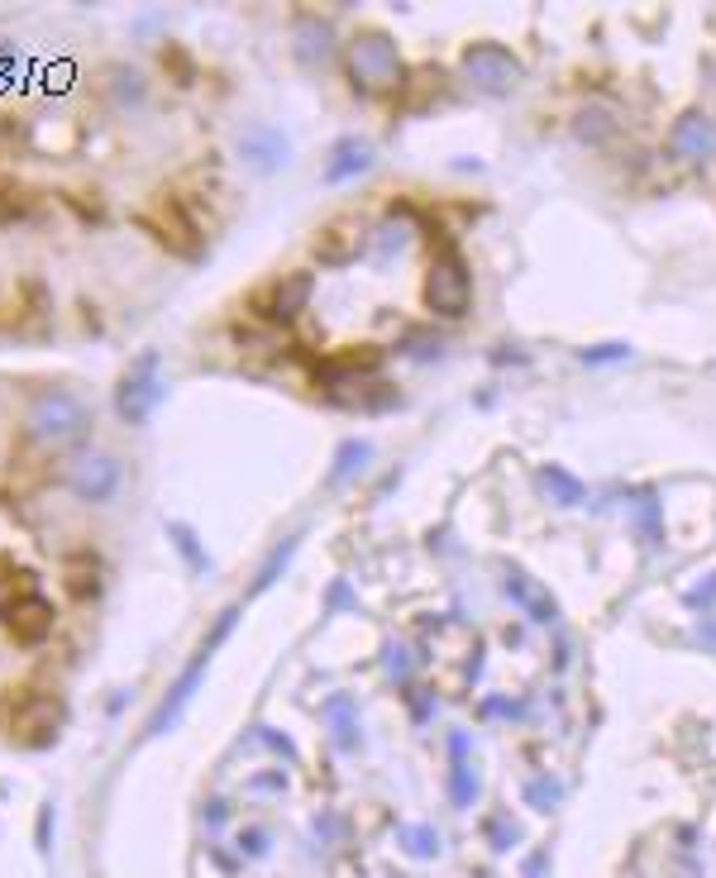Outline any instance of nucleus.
Here are the masks:
<instances>
[{
	"mask_svg": "<svg viewBox=\"0 0 716 878\" xmlns=\"http://www.w3.org/2000/svg\"><path fill=\"white\" fill-rule=\"evenodd\" d=\"M373 458V444L369 440H344L340 444V454H334V473H330V483H344V477H354V473H363V463Z\"/></svg>",
	"mask_w": 716,
	"mask_h": 878,
	"instance_id": "16",
	"label": "nucleus"
},
{
	"mask_svg": "<svg viewBox=\"0 0 716 878\" xmlns=\"http://www.w3.org/2000/svg\"><path fill=\"white\" fill-rule=\"evenodd\" d=\"M688 602H693V606H703V612H707V606L716 602V573H712V583H707V587H693Z\"/></svg>",
	"mask_w": 716,
	"mask_h": 878,
	"instance_id": "22",
	"label": "nucleus"
},
{
	"mask_svg": "<svg viewBox=\"0 0 716 878\" xmlns=\"http://www.w3.org/2000/svg\"><path fill=\"white\" fill-rule=\"evenodd\" d=\"M349 72H354V87L363 91H387L396 87V77H402V58H396V43L387 34H359L349 43Z\"/></svg>",
	"mask_w": 716,
	"mask_h": 878,
	"instance_id": "3",
	"label": "nucleus"
},
{
	"mask_svg": "<svg viewBox=\"0 0 716 878\" xmlns=\"http://www.w3.org/2000/svg\"><path fill=\"white\" fill-rule=\"evenodd\" d=\"M68 487H72L82 502H105L110 492L120 487V463L110 458V454L82 458V463H77V468L68 473Z\"/></svg>",
	"mask_w": 716,
	"mask_h": 878,
	"instance_id": "7",
	"label": "nucleus"
},
{
	"mask_svg": "<svg viewBox=\"0 0 716 878\" xmlns=\"http://www.w3.org/2000/svg\"><path fill=\"white\" fill-rule=\"evenodd\" d=\"M626 511H631V521H635V531H641L645 545H649V549H659V545H664V521H659V502H655V492H649V487L631 492Z\"/></svg>",
	"mask_w": 716,
	"mask_h": 878,
	"instance_id": "12",
	"label": "nucleus"
},
{
	"mask_svg": "<svg viewBox=\"0 0 716 878\" xmlns=\"http://www.w3.org/2000/svg\"><path fill=\"white\" fill-rule=\"evenodd\" d=\"M330 606H354V593H349V583H334V587H330Z\"/></svg>",
	"mask_w": 716,
	"mask_h": 878,
	"instance_id": "24",
	"label": "nucleus"
},
{
	"mask_svg": "<svg viewBox=\"0 0 716 878\" xmlns=\"http://www.w3.org/2000/svg\"><path fill=\"white\" fill-rule=\"evenodd\" d=\"M411 244H416V220H411L406 211H402V215H387V220L377 225V234H373V253H377V263H387L392 253L402 259V253H406Z\"/></svg>",
	"mask_w": 716,
	"mask_h": 878,
	"instance_id": "11",
	"label": "nucleus"
},
{
	"mask_svg": "<svg viewBox=\"0 0 716 878\" xmlns=\"http://www.w3.org/2000/svg\"><path fill=\"white\" fill-rule=\"evenodd\" d=\"M406 840H411V850H416V855H435V850H440V836H435V831H425V826H416V831H406Z\"/></svg>",
	"mask_w": 716,
	"mask_h": 878,
	"instance_id": "21",
	"label": "nucleus"
},
{
	"mask_svg": "<svg viewBox=\"0 0 716 878\" xmlns=\"http://www.w3.org/2000/svg\"><path fill=\"white\" fill-rule=\"evenodd\" d=\"M668 153L683 158V163H703V158L716 153V124L707 115H683L674 130H668Z\"/></svg>",
	"mask_w": 716,
	"mask_h": 878,
	"instance_id": "6",
	"label": "nucleus"
},
{
	"mask_svg": "<svg viewBox=\"0 0 716 878\" xmlns=\"http://www.w3.org/2000/svg\"><path fill=\"white\" fill-rule=\"evenodd\" d=\"M573 134H578L583 143H593V149H602V143L616 134L612 110H607V105H587V110H578V120H573Z\"/></svg>",
	"mask_w": 716,
	"mask_h": 878,
	"instance_id": "13",
	"label": "nucleus"
},
{
	"mask_svg": "<svg viewBox=\"0 0 716 878\" xmlns=\"http://www.w3.org/2000/svg\"><path fill=\"white\" fill-rule=\"evenodd\" d=\"M506 597H512L531 620H554V602L545 593H535V587L525 583V573H512V578H506Z\"/></svg>",
	"mask_w": 716,
	"mask_h": 878,
	"instance_id": "14",
	"label": "nucleus"
},
{
	"mask_svg": "<svg viewBox=\"0 0 716 878\" xmlns=\"http://www.w3.org/2000/svg\"><path fill=\"white\" fill-rule=\"evenodd\" d=\"M539 483L549 487V497L559 502V506H578L583 497H587V487L573 477L568 468H559V463H549V468H539Z\"/></svg>",
	"mask_w": 716,
	"mask_h": 878,
	"instance_id": "15",
	"label": "nucleus"
},
{
	"mask_svg": "<svg viewBox=\"0 0 716 878\" xmlns=\"http://www.w3.org/2000/svg\"><path fill=\"white\" fill-rule=\"evenodd\" d=\"M163 402V382H158V354H143L130 373H124L120 392H115V406L120 416L130 425H143L153 416V406Z\"/></svg>",
	"mask_w": 716,
	"mask_h": 878,
	"instance_id": "5",
	"label": "nucleus"
},
{
	"mask_svg": "<svg viewBox=\"0 0 716 878\" xmlns=\"http://www.w3.org/2000/svg\"><path fill=\"white\" fill-rule=\"evenodd\" d=\"M244 153H249L259 168H278L282 158H286V139L268 134V130H253V134L244 139Z\"/></svg>",
	"mask_w": 716,
	"mask_h": 878,
	"instance_id": "17",
	"label": "nucleus"
},
{
	"mask_svg": "<svg viewBox=\"0 0 716 878\" xmlns=\"http://www.w3.org/2000/svg\"><path fill=\"white\" fill-rule=\"evenodd\" d=\"M359 249H363V225H359V220H340V225H330L321 234V244H315L321 263H349V259H359Z\"/></svg>",
	"mask_w": 716,
	"mask_h": 878,
	"instance_id": "10",
	"label": "nucleus"
},
{
	"mask_svg": "<svg viewBox=\"0 0 716 878\" xmlns=\"http://www.w3.org/2000/svg\"><path fill=\"white\" fill-rule=\"evenodd\" d=\"M411 354H416V359L440 354V340H425V334H411Z\"/></svg>",
	"mask_w": 716,
	"mask_h": 878,
	"instance_id": "23",
	"label": "nucleus"
},
{
	"mask_svg": "<svg viewBox=\"0 0 716 878\" xmlns=\"http://www.w3.org/2000/svg\"><path fill=\"white\" fill-rule=\"evenodd\" d=\"M306 301H311V273H292V277L268 286V292L259 296V306H263L268 321H292L296 311H306Z\"/></svg>",
	"mask_w": 716,
	"mask_h": 878,
	"instance_id": "8",
	"label": "nucleus"
},
{
	"mask_svg": "<svg viewBox=\"0 0 716 878\" xmlns=\"http://www.w3.org/2000/svg\"><path fill=\"white\" fill-rule=\"evenodd\" d=\"M425 301L430 311L444 315V321H458L473 301V277H468V263L458 249H440L435 263L425 273Z\"/></svg>",
	"mask_w": 716,
	"mask_h": 878,
	"instance_id": "2",
	"label": "nucleus"
},
{
	"mask_svg": "<svg viewBox=\"0 0 716 878\" xmlns=\"http://www.w3.org/2000/svg\"><path fill=\"white\" fill-rule=\"evenodd\" d=\"M24 425L48 450H72V444L87 440L91 411L82 406V396L62 392V387H43V392H34V402L24 411Z\"/></svg>",
	"mask_w": 716,
	"mask_h": 878,
	"instance_id": "1",
	"label": "nucleus"
},
{
	"mask_svg": "<svg viewBox=\"0 0 716 878\" xmlns=\"http://www.w3.org/2000/svg\"><path fill=\"white\" fill-rule=\"evenodd\" d=\"M373 168V143L369 139H340L330 149V163H325V182L340 186L349 178H359V172Z\"/></svg>",
	"mask_w": 716,
	"mask_h": 878,
	"instance_id": "9",
	"label": "nucleus"
},
{
	"mask_svg": "<svg viewBox=\"0 0 716 878\" xmlns=\"http://www.w3.org/2000/svg\"><path fill=\"white\" fill-rule=\"evenodd\" d=\"M292 554H296V535H292V539H282V545H278L273 554H268V564L259 568V583H253V593H263V587H273V583H278V573H282L286 564H292Z\"/></svg>",
	"mask_w": 716,
	"mask_h": 878,
	"instance_id": "18",
	"label": "nucleus"
},
{
	"mask_svg": "<svg viewBox=\"0 0 716 878\" xmlns=\"http://www.w3.org/2000/svg\"><path fill=\"white\" fill-rule=\"evenodd\" d=\"M631 349L626 344H597V349H583V363H621Z\"/></svg>",
	"mask_w": 716,
	"mask_h": 878,
	"instance_id": "20",
	"label": "nucleus"
},
{
	"mask_svg": "<svg viewBox=\"0 0 716 878\" xmlns=\"http://www.w3.org/2000/svg\"><path fill=\"white\" fill-rule=\"evenodd\" d=\"M168 535H172V545H178V549L186 554V564H191V568H205V554L196 549V535H191L182 521H172V525H168Z\"/></svg>",
	"mask_w": 716,
	"mask_h": 878,
	"instance_id": "19",
	"label": "nucleus"
},
{
	"mask_svg": "<svg viewBox=\"0 0 716 878\" xmlns=\"http://www.w3.org/2000/svg\"><path fill=\"white\" fill-rule=\"evenodd\" d=\"M464 72L483 95H512L525 82V68L512 48L502 43H473L464 48Z\"/></svg>",
	"mask_w": 716,
	"mask_h": 878,
	"instance_id": "4",
	"label": "nucleus"
}]
</instances>
